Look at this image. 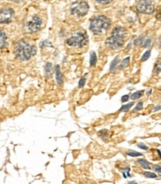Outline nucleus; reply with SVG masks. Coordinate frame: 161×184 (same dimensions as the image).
I'll use <instances>...</instances> for the list:
<instances>
[{"label":"nucleus","mask_w":161,"mask_h":184,"mask_svg":"<svg viewBox=\"0 0 161 184\" xmlns=\"http://www.w3.org/2000/svg\"><path fill=\"white\" fill-rule=\"evenodd\" d=\"M127 35V31L124 28L117 26L113 29L111 35L105 41L108 48L111 49H118L124 44V40Z\"/></svg>","instance_id":"1"},{"label":"nucleus","mask_w":161,"mask_h":184,"mask_svg":"<svg viewBox=\"0 0 161 184\" xmlns=\"http://www.w3.org/2000/svg\"><path fill=\"white\" fill-rule=\"evenodd\" d=\"M37 49L34 45H31L25 40H20L16 43L14 48V53L17 58L21 60H27L34 55Z\"/></svg>","instance_id":"2"},{"label":"nucleus","mask_w":161,"mask_h":184,"mask_svg":"<svg viewBox=\"0 0 161 184\" xmlns=\"http://www.w3.org/2000/svg\"><path fill=\"white\" fill-rule=\"evenodd\" d=\"M111 20L105 16H98L91 22L90 29L94 34H102L109 28Z\"/></svg>","instance_id":"3"},{"label":"nucleus","mask_w":161,"mask_h":184,"mask_svg":"<svg viewBox=\"0 0 161 184\" xmlns=\"http://www.w3.org/2000/svg\"><path fill=\"white\" fill-rule=\"evenodd\" d=\"M88 41L89 38L87 34L83 31H78L67 40L66 43L69 46L82 48L87 45Z\"/></svg>","instance_id":"4"},{"label":"nucleus","mask_w":161,"mask_h":184,"mask_svg":"<svg viewBox=\"0 0 161 184\" xmlns=\"http://www.w3.org/2000/svg\"><path fill=\"white\" fill-rule=\"evenodd\" d=\"M137 10L139 13L151 14L155 11V7L149 0H140L137 4Z\"/></svg>","instance_id":"5"},{"label":"nucleus","mask_w":161,"mask_h":184,"mask_svg":"<svg viewBox=\"0 0 161 184\" xmlns=\"http://www.w3.org/2000/svg\"><path fill=\"white\" fill-rule=\"evenodd\" d=\"M89 6L87 2H79L73 5L71 8V13L77 16H83L87 14Z\"/></svg>","instance_id":"6"},{"label":"nucleus","mask_w":161,"mask_h":184,"mask_svg":"<svg viewBox=\"0 0 161 184\" xmlns=\"http://www.w3.org/2000/svg\"><path fill=\"white\" fill-rule=\"evenodd\" d=\"M42 19L37 16H34L26 25L27 31L29 33H35L39 31L42 26Z\"/></svg>","instance_id":"7"},{"label":"nucleus","mask_w":161,"mask_h":184,"mask_svg":"<svg viewBox=\"0 0 161 184\" xmlns=\"http://www.w3.org/2000/svg\"><path fill=\"white\" fill-rule=\"evenodd\" d=\"M14 11L12 8H3L0 11V23H9L12 21Z\"/></svg>","instance_id":"8"},{"label":"nucleus","mask_w":161,"mask_h":184,"mask_svg":"<svg viewBox=\"0 0 161 184\" xmlns=\"http://www.w3.org/2000/svg\"><path fill=\"white\" fill-rule=\"evenodd\" d=\"M56 82L59 85H62L63 84V75L61 73V70H60V66L59 65L56 66Z\"/></svg>","instance_id":"9"},{"label":"nucleus","mask_w":161,"mask_h":184,"mask_svg":"<svg viewBox=\"0 0 161 184\" xmlns=\"http://www.w3.org/2000/svg\"><path fill=\"white\" fill-rule=\"evenodd\" d=\"M7 43V36L5 31L0 29V49L3 48Z\"/></svg>","instance_id":"10"},{"label":"nucleus","mask_w":161,"mask_h":184,"mask_svg":"<svg viewBox=\"0 0 161 184\" xmlns=\"http://www.w3.org/2000/svg\"><path fill=\"white\" fill-rule=\"evenodd\" d=\"M139 164L142 167L145 169H151V167H150V165L148 163V161H146V160H143V159H140V160H137Z\"/></svg>","instance_id":"11"},{"label":"nucleus","mask_w":161,"mask_h":184,"mask_svg":"<svg viewBox=\"0 0 161 184\" xmlns=\"http://www.w3.org/2000/svg\"><path fill=\"white\" fill-rule=\"evenodd\" d=\"M118 63H119V58H118V57H116V58L114 59V60L111 62V65H110V71L111 72L115 71L117 66Z\"/></svg>","instance_id":"12"},{"label":"nucleus","mask_w":161,"mask_h":184,"mask_svg":"<svg viewBox=\"0 0 161 184\" xmlns=\"http://www.w3.org/2000/svg\"><path fill=\"white\" fill-rule=\"evenodd\" d=\"M97 61V55H96L95 52H93L91 53V58H90V64L91 66H95Z\"/></svg>","instance_id":"13"},{"label":"nucleus","mask_w":161,"mask_h":184,"mask_svg":"<svg viewBox=\"0 0 161 184\" xmlns=\"http://www.w3.org/2000/svg\"><path fill=\"white\" fill-rule=\"evenodd\" d=\"M129 61H130V58L129 57L125 58L124 60L122 61V63H121L120 66V69L122 70V69H125L126 67H127L128 65L129 64Z\"/></svg>","instance_id":"14"},{"label":"nucleus","mask_w":161,"mask_h":184,"mask_svg":"<svg viewBox=\"0 0 161 184\" xmlns=\"http://www.w3.org/2000/svg\"><path fill=\"white\" fill-rule=\"evenodd\" d=\"M143 92H144L143 90L137 91V92H134V93H133L131 95V99H133V100H136V99H140V97L143 95Z\"/></svg>","instance_id":"15"},{"label":"nucleus","mask_w":161,"mask_h":184,"mask_svg":"<svg viewBox=\"0 0 161 184\" xmlns=\"http://www.w3.org/2000/svg\"><path fill=\"white\" fill-rule=\"evenodd\" d=\"M144 38H145L144 35H141L137 39H136L135 41H134V44H135L136 45H142V44L143 43V42H144Z\"/></svg>","instance_id":"16"},{"label":"nucleus","mask_w":161,"mask_h":184,"mask_svg":"<svg viewBox=\"0 0 161 184\" xmlns=\"http://www.w3.org/2000/svg\"><path fill=\"white\" fill-rule=\"evenodd\" d=\"M134 102H131V103H129L128 104H126V105H124V106H122V108H120V111H122V112L127 111V110H129V109H130L133 105H134Z\"/></svg>","instance_id":"17"},{"label":"nucleus","mask_w":161,"mask_h":184,"mask_svg":"<svg viewBox=\"0 0 161 184\" xmlns=\"http://www.w3.org/2000/svg\"><path fill=\"white\" fill-rule=\"evenodd\" d=\"M127 155L129 156H131V157H139V156H142V153H139V152L137 151H127Z\"/></svg>","instance_id":"18"},{"label":"nucleus","mask_w":161,"mask_h":184,"mask_svg":"<svg viewBox=\"0 0 161 184\" xmlns=\"http://www.w3.org/2000/svg\"><path fill=\"white\" fill-rule=\"evenodd\" d=\"M150 55H151V51L148 50V51H147V52H146L145 53L143 54V57H142V58H141L142 61H146V60H148V58H150Z\"/></svg>","instance_id":"19"},{"label":"nucleus","mask_w":161,"mask_h":184,"mask_svg":"<svg viewBox=\"0 0 161 184\" xmlns=\"http://www.w3.org/2000/svg\"><path fill=\"white\" fill-rule=\"evenodd\" d=\"M86 76H87V74L84 75L80 78V80H79V87H82L85 85L86 81Z\"/></svg>","instance_id":"20"},{"label":"nucleus","mask_w":161,"mask_h":184,"mask_svg":"<svg viewBox=\"0 0 161 184\" xmlns=\"http://www.w3.org/2000/svg\"><path fill=\"white\" fill-rule=\"evenodd\" d=\"M144 175H145L146 178H157V175L155 173H151V172H144Z\"/></svg>","instance_id":"21"},{"label":"nucleus","mask_w":161,"mask_h":184,"mask_svg":"<svg viewBox=\"0 0 161 184\" xmlns=\"http://www.w3.org/2000/svg\"><path fill=\"white\" fill-rule=\"evenodd\" d=\"M143 102H139L138 104H137V105L136 106L135 108L134 109V110H133V112H136V111H140V110H141L142 109H143Z\"/></svg>","instance_id":"22"},{"label":"nucleus","mask_w":161,"mask_h":184,"mask_svg":"<svg viewBox=\"0 0 161 184\" xmlns=\"http://www.w3.org/2000/svg\"><path fill=\"white\" fill-rule=\"evenodd\" d=\"M46 72H51L52 70V64L51 63H47L46 66L45 67Z\"/></svg>","instance_id":"23"},{"label":"nucleus","mask_w":161,"mask_h":184,"mask_svg":"<svg viewBox=\"0 0 161 184\" xmlns=\"http://www.w3.org/2000/svg\"><path fill=\"white\" fill-rule=\"evenodd\" d=\"M97 2L100 4H103V5H107V4H109L110 2H111L113 0H96Z\"/></svg>","instance_id":"24"},{"label":"nucleus","mask_w":161,"mask_h":184,"mask_svg":"<svg viewBox=\"0 0 161 184\" xmlns=\"http://www.w3.org/2000/svg\"><path fill=\"white\" fill-rule=\"evenodd\" d=\"M143 43H144V44H143V46L144 48H147V47H148V46H149L150 45H151V38L147 39L146 40L144 41Z\"/></svg>","instance_id":"25"},{"label":"nucleus","mask_w":161,"mask_h":184,"mask_svg":"<svg viewBox=\"0 0 161 184\" xmlns=\"http://www.w3.org/2000/svg\"><path fill=\"white\" fill-rule=\"evenodd\" d=\"M137 146H138L139 148H140V149H143V150H147L148 149V146H146V145H144L143 143H140L137 145Z\"/></svg>","instance_id":"26"},{"label":"nucleus","mask_w":161,"mask_h":184,"mask_svg":"<svg viewBox=\"0 0 161 184\" xmlns=\"http://www.w3.org/2000/svg\"><path fill=\"white\" fill-rule=\"evenodd\" d=\"M129 99V95H125L122 97V99H121V101L122 102H128V100Z\"/></svg>","instance_id":"27"},{"label":"nucleus","mask_w":161,"mask_h":184,"mask_svg":"<svg viewBox=\"0 0 161 184\" xmlns=\"http://www.w3.org/2000/svg\"><path fill=\"white\" fill-rule=\"evenodd\" d=\"M155 170L156 171H157L158 173H159V174H160V172H161V168H160V166H155Z\"/></svg>","instance_id":"28"},{"label":"nucleus","mask_w":161,"mask_h":184,"mask_svg":"<svg viewBox=\"0 0 161 184\" xmlns=\"http://www.w3.org/2000/svg\"><path fill=\"white\" fill-rule=\"evenodd\" d=\"M9 1H12V2H20L22 0H9Z\"/></svg>","instance_id":"29"},{"label":"nucleus","mask_w":161,"mask_h":184,"mask_svg":"<svg viewBox=\"0 0 161 184\" xmlns=\"http://www.w3.org/2000/svg\"><path fill=\"white\" fill-rule=\"evenodd\" d=\"M157 108H155V111H157V110H160V106H158V107H156Z\"/></svg>","instance_id":"30"},{"label":"nucleus","mask_w":161,"mask_h":184,"mask_svg":"<svg viewBox=\"0 0 161 184\" xmlns=\"http://www.w3.org/2000/svg\"><path fill=\"white\" fill-rule=\"evenodd\" d=\"M157 152L158 153V156H159V157L160 158V150H157Z\"/></svg>","instance_id":"31"},{"label":"nucleus","mask_w":161,"mask_h":184,"mask_svg":"<svg viewBox=\"0 0 161 184\" xmlns=\"http://www.w3.org/2000/svg\"><path fill=\"white\" fill-rule=\"evenodd\" d=\"M136 183L135 182H133V181H132V182H130V183Z\"/></svg>","instance_id":"32"}]
</instances>
